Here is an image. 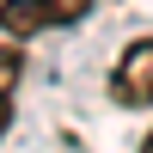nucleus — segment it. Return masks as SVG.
<instances>
[{"label":"nucleus","mask_w":153,"mask_h":153,"mask_svg":"<svg viewBox=\"0 0 153 153\" xmlns=\"http://www.w3.org/2000/svg\"><path fill=\"white\" fill-rule=\"evenodd\" d=\"M110 98H117V104H129V110H147V104H153V37H135V43L117 55Z\"/></svg>","instance_id":"f03ea898"},{"label":"nucleus","mask_w":153,"mask_h":153,"mask_svg":"<svg viewBox=\"0 0 153 153\" xmlns=\"http://www.w3.org/2000/svg\"><path fill=\"white\" fill-rule=\"evenodd\" d=\"M141 153H153V129H147V141H141Z\"/></svg>","instance_id":"20e7f679"},{"label":"nucleus","mask_w":153,"mask_h":153,"mask_svg":"<svg viewBox=\"0 0 153 153\" xmlns=\"http://www.w3.org/2000/svg\"><path fill=\"white\" fill-rule=\"evenodd\" d=\"M19 80H25V49H19V43H0V135H6V123H12Z\"/></svg>","instance_id":"7ed1b4c3"},{"label":"nucleus","mask_w":153,"mask_h":153,"mask_svg":"<svg viewBox=\"0 0 153 153\" xmlns=\"http://www.w3.org/2000/svg\"><path fill=\"white\" fill-rule=\"evenodd\" d=\"M86 12H92V0H0V31L6 37H37V31L86 19Z\"/></svg>","instance_id":"f257e3e1"}]
</instances>
